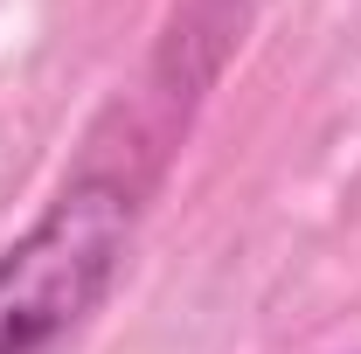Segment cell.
<instances>
[{
    "label": "cell",
    "instance_id": "cell-1",
    "mask_svg": "<svg viewBox=\"0 0 361 354\" xmlns=\"http://www.w3.org/2000/svg\"><path fill=\"white\" fill-rule=\"evenodd\" d=\"M146 181L126 167H77L42 216L0 250V354H56L133 257Z\"/></svg>",
    "mask_w": 361,
    "mask_h": 354
}]
</instances>
